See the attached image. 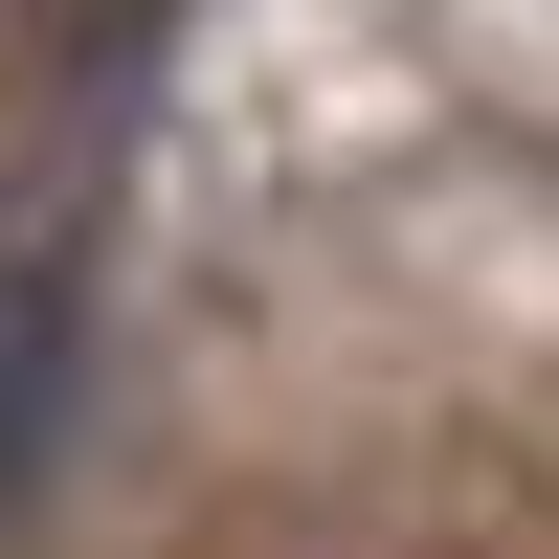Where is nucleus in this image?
I'll list each match as a JSON object with an SVG mask.
<instances>
[{"mask_svg": "<svg viewBox=\"0 0 559 559\" xmlns=\"http://www.w3.org/2000/svg\"><path fill=\"white\" fill-rule=\"evenodd\" d=\"M68 358H90V269L23 247V269H0V515H23L45 448H68Z\"/></svg>", "mask_w": 559, "mask_h": 559, "instance_id": "1", "label": "nucleus"}]
</instances>
